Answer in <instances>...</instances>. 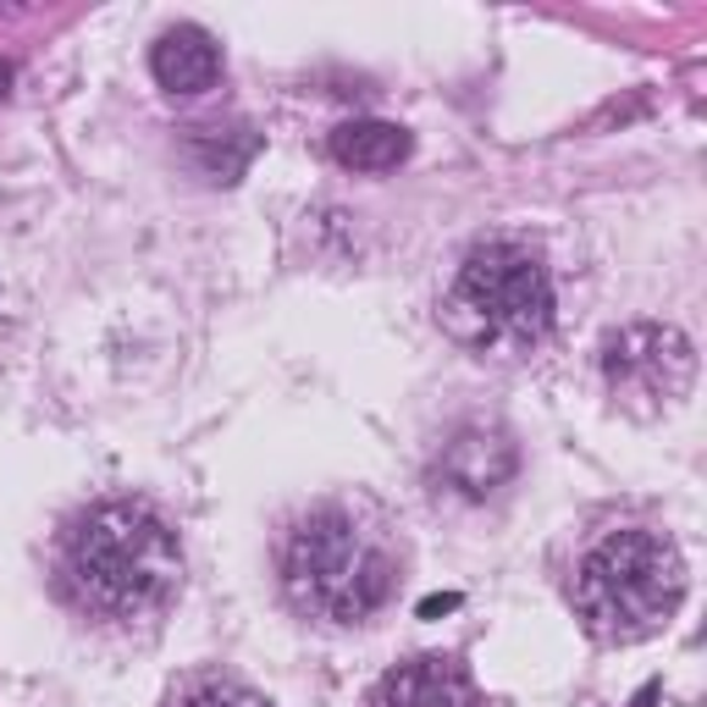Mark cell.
I'll return each mask as SVG.
<instances>
[{"mask_svg":"<svg viewBox=\"0 0 707 707\" xmlns=\"http://www.w3.org/2000/svg\"><path fill=\"white\" fill-rule=\"evenodd\" d=\"M61 575L72 602L100 625L133 631L155 619L183 591V542L177 525L144 498H100L67 530Z\"/></svg>","mask_w":707,"mask_h":707,"instance_id":"1","label":"cell"},{"mask_svg":"<svg viewBox=\"0 0 707 707\" xmlns=\"http://www.w3.org/2000/svg\"><path fill=\"white\" fill-rule=\"evenodd\" d=\"M404 580V548L393 519L371 498H326L283 530V591L304 619L366 625Z\"/></svg>","mask_w":707,"mask_h":707,"instance_id":"2","label":"cell"},{"mask_svg":"<svg viewBox=\"0 0 707 707\" xmlns=\"http://www.w3.org/2000/svg\"><path fill=\"white\" fill-rule=\"evenodd\" d=\"M559 315L548 260L519 238H481L459 254L436 321L476 360H519L542 348Z\"/></svg>","mask_w":707,"mask_h":707,"instance_id":"3","label":"cell"},{"mask_svg":"<svg viewBox=\"0 0 707 707\" xmlns=\"http://www.w3.org/2000/svg\"><path fill=\"white\" fill-rule=\"evenodd\" d=\"M575 613L608 647H636L658 636L685 602V559L652 525H619L575 559Z\"/></svg>","mask_w":707,"mask_h":707,"instance_id":"4","label":"cell"},{"mask_svg":"<svg viewBox=\"0 0 707 707\" xmlns=\"http://www.w3.org/2000/svg\"><path fill=\"white\" fill-rule=\"evenodd\" d=\"M602 382L619 409L642 420L669 415L696 382V343L674 321H625L602 337Z\"/></svg>","mask_w":707,"mask_h":707,"instance_id":"5","label":"cell"},{"mask_svg":"<svg viewBox=\"0 0 707 707\" xmlns=\"http://www.w3.org/2000/svg\"><path fill=\"white\" fill-rule=\"evenodd\" d=\"M519 476V442L503 426H459L431 459V487L454 503H492Z\"/></svg>","mask_w":707,"mask_h":707,"instance_id":"6","label":"cell"},{"mask_svg":"<svg viewBox=\"0 0 707 707\" xmlns=\"http://www.w3.org/2000/svg\"><path fill=\"white\" fill-rule=\"evenodd\" d=\"M371 707H476V680L448 652H420L376 680Z\"/></svg>","mask_w":707,"mask_h":707,"instance_id":"7","label":"cell"},{"mask_svg":"<svg viewBox=\"0 0 707 707\" xmlns=\"http://www.w3.org/2000/svg\"><path fill=\"white\" fill-rule=\"evenodd\" d=\"M149 72L166 95H205V88L221 77V45L194 28V23H177L155 39L149 50Z\"/></svg>","mask_w":707,"mask_h":707,"instance_id":"8","label":"cell"},{"mask_svg":"<svg viewBox=\"0 0 707 707\" xmlns=\"http://www.w3.org/2000/svg\"><path fill=\"white\" fill-rule=\"evenodd\" d=\"M409 155V133L398 122H376V117H354L332 133V160L348 171H387Z\"/></svg>","mask_w":707,"mask_h":707,"instance_id":"9","label":"cell"},{"mask_svg":"<svg viewBox=\"0 0 707 707\" xmlns=\"http://www.w3.org/2000/svg\"><path fill=\"white\" fill-rule=\"evenodd\" d=\"M254 149H260V139L249 128H194V160L205 166L211 183H238Z\"/></svg>","mask_w":707,"mask_h":707,"instance_id":"10","label":"cell"},{"mask_svg":"<svg viewBox=\"0 0 707 707\" xmlns=\"http://www.w3.org/2000/svg\"><path fill=\"white\" fill-rule=\"evenodd\" d=\"M177 707H272V702H265L260 691H249V685H238V680H205Z\"/></svg>","mask_w":707,"mask_h":707,"instance_id":"11","label":"cell"},{"mask_svg":"<svg viewBox=\"0 0 707 707\" xmlns=\"http://www.w3.org/2000/svg\"><path fill=\"white\" fill-rule=\"evenodd\" d=\"M459 602H465L459 591H436V597H426V602H420V619H442V613H454Z\"/></svg>","mask_w":707,"mask_h":707,"instance_id":"12","label":"cell"},{"mask_svg":"<svg viewBox=\"0 0 707 707\" xmlns=\"http://www.w3.org/2000/svg\"><path fill=\"white\" fill-rule=\"evenodd\" d=\"M658 691H663V685H658V680H647V685L636 691V702H631V707H652V702H658Z\"/></svg>","mask_w":707,"mask_h":707,"instance_id":"13","label":"cell"},{"mask_svg":"<svg viewBox=\"0 0 707 707\" xmlns=\"http://www.w3.org/2000/svg\"><path fill=\"white\" fill-rule=\"evenodd\" d=\"M7 88H12V61H0V100H7Z\"/></svg>","mask_w":707,"mask_h":707,"instance_id":"14","label":"cell"}]
</instances>
